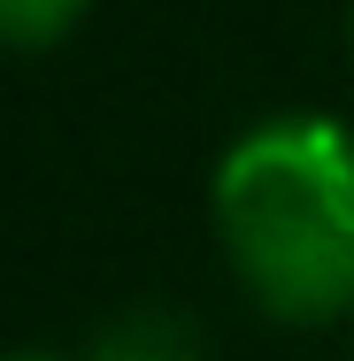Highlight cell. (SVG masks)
Masks as SVG:
<instances>
[{
  "mask_svg": "<svg viewBox=\"0 0 354 361\" xmlns=\"http://www.w3.org/2000/svg\"><path fill=\"white\" fill-rule=\"evenodd\" d=\"M93 0H0V47H54L70 39Z\"/></svg>",
  "mask_w": 354,
  "mask_h": 361,
  "instance_id": "obj_3",
  "label": "cell"
},
{
  "mask_svg": "<svg viewBox=\"0 0 354 361\" xmlns=\"http://www.w3.org/2000/svg\"><path fill=\"white\" fill-rule=\"evenodd\" d=\"M85 361H208V354H201L193 323H177V315H162V307H139V315L108 323L100 346Z\"/></svg>",
  "mask_w": 354,
  "mask_h": 361,
  "instance_id": "obj_2",
  "label": "cell"
},
{
  "mask_svg": "<svg viewBox=\"0 0 354 361\" xmlns=\"http://www.w3.org/2000/svg\"><path fill=\"white\" fill-rule=\"evenodd\" d=\"M216 231L278 323L354 315V131L331 116H278L223 154Z\"/></svg>",
  "mask_w": 354,
  "mask_h": 361,
  "instance_id": "obj_1",
  "label": "cell"
}]
</instances>
